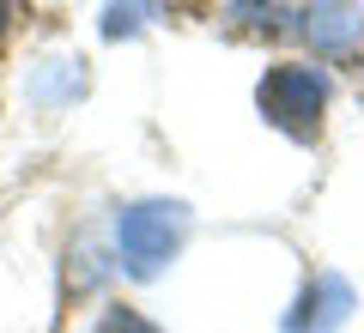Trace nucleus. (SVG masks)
Wrapping results in <instances>:
<instances>
[{
  "label": "nucleus",
  "mask_w": 364,
  "mask_h": 333,
  "mask_svg": "<svg viewBox=\"0 0 364 333\" xmlns=\"http://www.w3.org/2000/svg\"><path fill=\"white\" fill-rule=\"evenodd\" d=\"M13 13H18L13 0H0V37H6V31H13Z\"/></svg>",
  "instance_id": "obj_1"
}]
</instances>
